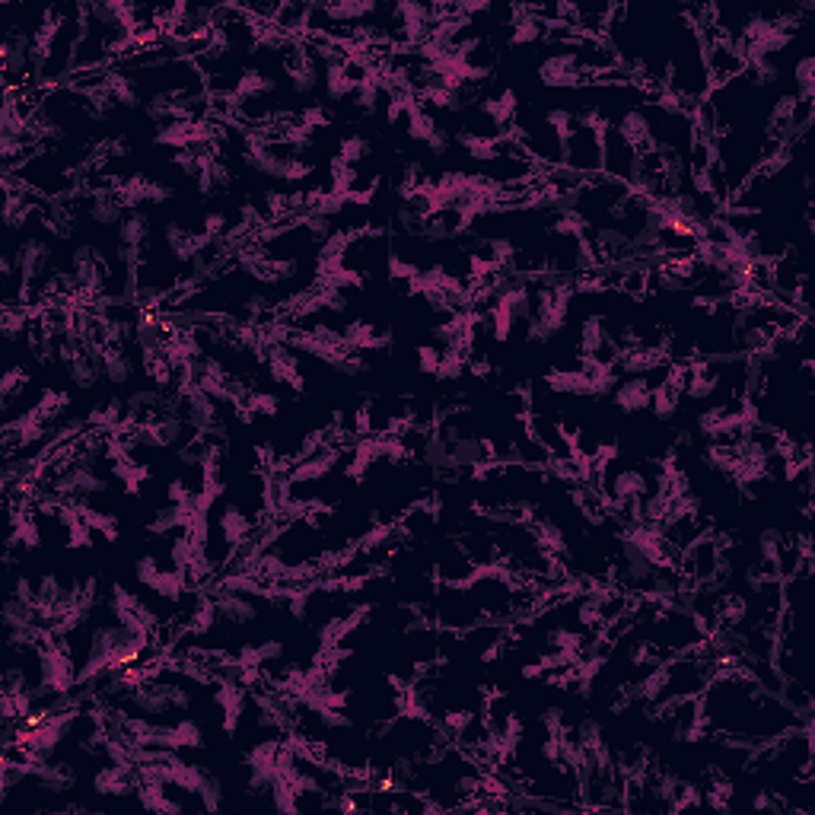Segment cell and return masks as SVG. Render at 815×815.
<instances>
[{
	"label": "cell",
	"mask_w": 815,
	"mask_h": 815,
	"mask_svg": "<svg viewBox=\"0 0 815 815\" xmlns=\"http://www.w3.org/2000/svg\"><path fill=\"white\" fill-rule=\"evenodd\" d=\"M211 599L217 605L220 624L223 628H233V631L252 628L258 618L277 605V596L265 593V589H255L249 583H227V586H220Z\"/></svg>",
	"instance_id": "cell-1"
},
{
	"label": "cell",
	"mask_w": 815,
	"mask_h": 815,
	"mask_svg": "<svg viewBox=\"0 0 815 815\" xmlns=\"http://www.w3.org/2000/svg\"><path fill=\"white\" fill-rule=\"evenodd\" d=\"M535 80H539L545 90H580V86H586L589 74L577 61L574 42L548 45V51H542V58L535 61Z\"/></svg>",
	"instance_id": "cell-2"
},
{
	"label": "cell",
	"mask_w": 815,
	"mask_h": 815,
	"mask_svg": "<svg viewBox=\"0 0 815 815\" xmlns=\"http://www.w3.org/2000/svg\"><path fill=\"white\" fill-rule=\"evenodd\" d=\"M564 166L586 179L602 176V134L574 125L564 134Z\"/></svg>",
	"instance_id": "cell-3"
},
{
	"label": "cell",
	"mask_w": 815,
	"mask_h": 815,
	"mask_svg": "<svg viewBox=\"0 0 815 815\" xmlns=\"http://www.w3.org/2000/svg\"><path fill=\"white\" fill-rule=\"evenodd\" d=\"M637 163H640V150L615 125L605 128L602 131V176L618 179L624 185H634Z\"/></svg>",
	"instance_id": "cell-4"
},
{
	"label": "cell",
	"mask_w": 815,
	"mask_h": 815,
	"mask_svg": "<svg viewBox=\"0 0 815 815\" xmlns=\"http://www.w3.org/2000/svg\"><path fill=\"white\" fill-rule=\"evenodd\" d=\"M172 411L179 414V418L192 427L195 433H211V430H223L220 424V411L217 405L207 398L195 383H188L185 389H179L172 395Z\"/></svg>",
	"instance_id": "cell-5"
},
{
	"label": "cell",
	"mask_w": 815,
	"mask_h": 815,
	"mask_svg": "<svg viewBox=\"0 0 815 815\" xmlns=\"http://www.w3.org/2000/svg\"><path fill=\"white\" fill-rule=\"evenodd\" d=\"M74 211L86 217L93 230H118L121 220H125L128 207L125 201L118 198V188H106V192H83L80 195V204L74 198Z\"/></svg>",
	"instance_id": "cell-6"
},
{
	"label": "cell",
	"mask_w": 815,
	"mask_h": 815,
	"mask_svg": "<svg viewBox=\"0 0 815 815\" xmlns=\"http://www.w3.org/2000/svg\"><path fill=\"white\" fill-rule=\"evenodd\" d=\"M478 564L472 561V554L462 548L459 539H449L440 551L437 558H433V567H430V577L443 583V586H468L478 574Z\"/></svg>",
	"instance_id": "cell-7"
},
{
	"label": "cell",
	"mask_w": 815,
	"mask_h": 815,
	"mask_svg": "<svg viewBox=\"0 0 815 815\" xmlns=\"http://www.w3.org/2000/svg\"><path fill=\"white\" fill-rule=\"evenodd\" d=\"M214 526L227 535L230 542L236 545H246L252 542V535L258 529V513H252V507H246L242 500H214Z\"/></svg>",
	"instance_id": "cell-8"
},
{
	"label": "cell",
	"mask_w": 815,
	"mask_h": 815,
	"mask_svg": "<svg viewBox=\"0 0 815 815\" xmlns=\"http://www.w3.org/2000/svg\"><path fill=\"white\" fill-rule=\"evenodd\" d=\"M147 430H150V437H153V443H156L160 453H185V449L198 440V433L188 427L176 411H172V405L156 421H150Z\"/></svg>",
	"instance_id": "cell-9"
},
{
	"label": "cell",
	"mask_w": 815,
	"mask_h": 815,
	"mask_svg": "<svg viewBox=\"0 0 815 815\" xmlns=\"http://www.w3.org/2000/svg\"><path fill=\"white\" fill-rule=\"evenodd\" d=\"M192 523V500H163L160 507H153L147 516V532L153 539H176Z\"/></svg>",
	"instance_id": "cell-10"
},
{
	"label": "cell",
	"mask_w": 815,
	"mask_h": 815,
	"mask_svg": "<svg viewBox=\"0 0 815 815\" xmlns=\"http://www.w3.org/2000/svg\"><path fill=\"white\" fill-rule=\"evenodd\" d=\"M507 45L510 48H529V45H545L548 23L529 10V4H513L507 7Z\"/></svg>",
	"instance_id": "cell-11"
},
{
	"label": "cell",
	"mask_w": 815,
	"mask_h": 815,
	"mask_svg": "<svg viewBox=\"0 0 815 815\" xmlns=\"http://www.w3.org/2000/svg\"><path fill=\"white\" fill-rule=\"evenodd\" d=\"M701 48H704V67H707L710 86H726L745 74V58H739L723 39L701 45Z\"/></svg>",
	"instance_id": "cell-12"
},
{
	"label": "cell",
	"mask_w": 815,
	"mask_h": 815,
	"mask_svg": "<svg viewBox=\"0 0 815 815\" xmlns=\"http://www.w3.org/2000/svg\"><path fill=\"white\" fill-rule=\"evenodd\" d=\"M102 360H106V354H102V351H90V348H80L74 354H67L61 360L67 383H71L77 392L96 389L102 383Z\"/></svg>",
	"instance_id": "cell-13"
},
{
	"label": "cell",
	"mask_w": 815,
	"mask_h": 815,
	"mask_svg": "<svg viewBox=\"0 0 815 815\" xmlns=\"http://www.w3.org/2000/svg\"><path fill=\"white\" fill-rule=\"evenodd\" d=\"M609 405L621 414H644L653 405V389L647 386L644 376H618Z\"/></svg>",
	"instance_id": "cell-14"
},
{
	"label": "cell",
	"mask_w": 815,
	"mask_h": 815,
	"mask_svg": "<svg viewBox=\"0 0 815 815\" xmlns=\"http://www.w3.org/2000/svg\"><path fill=\"white\" fill-rule=\"evenodd\" d=\"M790 545V535L777 526H765L758 535H755V564L765 570L768 577L777 574V564L784 558V551Z\"/></svg>",
	"instance_id": "cell-15"
},
{
	"label": "cell",
	"mask_w": 815,
	"mask_h": 815,
	"mask_svg": "<svg viewBox=\"0 0 815 815\" xmlns=\"http://www.w3.org/2000/svg\"><path fill=\"white\" fill-rule=\"evenodd\" d=\"M660 176L666 185V198L688 195L695 188V172H691L688 156L682 153H660Z\"/></svg>",
	"instance_id": "cell-16"
},
{
	"label": "cell",
	"mask_w": 815,
	"mask_h": 815,
	"mask_svg": "<svg viewBox=\"0 0 815 815\" xmlns=\"http://www.w3.org/2000/svg\"><path fill=\"white\" fill-rule=\"evenodd\" d=\"M134 376H137V357L121 348V344L109 348L106 360H102V379L115 389H125L128 383H134Z\"/></svg>",
	"instance_id": "cell-17"
},
{
	"label": "cell",
	"mask_w": 815,
	"mask_h": 815,
	"mask_svg": "<svg viewBox=\"0 0 815 815\" xmlns=\"http://www.w3.org/2000/svg\"><path fill=\"white\" fill-rule=\"evenodd\" d=\"M440 115H433L430 109H424L418 99L411 102V109H408V125H405V137H408V144L414 147H427L433 141V134L440 131Z\"/></svg>",
	"instance_id": "cell-18"
},
{
	"label": "cell",
	"mask_w": 815,
	"mask_h": 815,
	"mask_svg": "<svg viewBox=\"0 0 815 815\" xmlns=\"http://www.w3.org/2000/svg\"><path fill=\"white\" fill-rule=\"evenodd\" d=\"M354 93H357V83L344 71V61L328 64L322 77V96L332 102V106H341V102H351Z\"/></svg>",
	"instance_id": "cell-19"
},
{
	"label": "cell",
	"mask_w": 815,
	"mask_h": 815,
	"mask_svg": "<svg viewBox=\"0 0 815 815\" xmlns=\"http://www.w3.org/2000/svg\"><path fill=\"white\" fill-rule=\"evenodd\" d=\"M790 86H793L790 96L796 102H809V106H812V99H815V55H812V51H803V55L793 61Z\"/></svg>",
	"instance_id": "cell-20"
},
{
	"label": "cell",
	"mask_w": 815,
	"mask_h": 815,
	"mask_svg": "<svg viewBox=\"0 0 815 815\" xmlns=\"http://www.w3.org/2000/svg\"><path fill=\"white\" fill-rule=\"evenodd\" d=\"M373 156V144L367 141V137L363 134H344L341 141H338V147H335V156L332 160H338V163H344V166H354V169H360L363 163H367Z\"/></svg>",
	"instance_id": "cell-21"
},
{
	"label": "cell",
	"mask_w": 815,
	"mask_h": 815,
	"mask_svg": "<svg viewBox=\"0 0 815 815\" xmlns=\"http://www.w3.org/2000/svg\"><path fill=\"white\" fill-rule=\"evenodd\" d=\"M265 800H268L271 809L284 812V815H297V812H303V809H300V790L293 787V784H287L284 777L277 780V784L265 793Z\"/></svg>",
	"instance_id": "cell-22"
},
{
	"label": "cell",
	"mask_w": 815,
	"mask_h": 815,
	"mask_svg": "<svg viewBox=\"0 0 815 815\" xmlns=\"http://www.w3.org/2000/svg\"><path fill=\"white\" fill-rule=\"evenodd\" d=\"M198 809L201 812H220L223 806H227V787H223V780L211 771L207 774V780L201 784V790H198Z\"/></svg>",
	"instance_id": "cell-23"
},
{
	"label": "cell",
	"mask_w": 815,
	"mask_h": 815,
	"mask_svg": "<svg viewBox=\"0 0 815 815\" xmlns=\"http://www.w3.org/2000/svg\"><path fill=\"white\" fill-rule=\"evenodd\" d=\"M468 376V357H465V351H446L443 357H440V367H437V383H459V379H465Z\"/></svg>",
	"instance_id": "cell-24"
},
{
	"label": "cell",
	"mask_w": 815,
	"mask_h": 815,
	"mask_svg": "<svg viewBox=\"0 0 815 815\" xmlns=\"http://www.w3.org/2000/svg\"><path fill=\"white\" fill-rule=\"evenodd\" d=\"M246 411L255 414V418H274L277 411H281V395L277 389H255L246 395Z\"/></svg>",
	"instance_id": "cell-25"
},
{
	"label": "cell",
	"mask_w": 815,
	"mask_h": 815,
	"mask_svg": "<svg viewBox=\"0 0 815 815\" xmlns=\"http://www.w3.org/2000/svg\"><path fill=\"white\" fill-rule=\"evenodd\" d=\"M542 736H567V710L564 707H545L539 720H535Z\"/></svg>",
	"instance_id": "cell-26"
},
{
	"label": "cell",
	"mask_w": 815,
	"mask_h": 815,
	"mask_svg": "<svg viewBox=\"0 0 815 815\" xmlns=\"http://www.w3.org/2000/svg\"><path fill=\"white\" fill-rule=\"evenodd\" d=\"M745 806L755 809V812H771V815H784V812H787V803L780 800V796H777L774 790H768V787L755 790V793L749 796V800H745Z\"/></svg>",
	"instance_id": "cell-27"
},
{
	"label": "cell",
	"mask_w": 815,
	"mask_h": 815,
	"mask_svg": "<svg viewBox=\"0 0 815 815\" xmlns=\"http://www.w3.org/2000/svg\"><path fill=\"white\" fill-rule=\"evenodd\" d=\"M179 198V188L163 179H147V207H166Z\"/></svg>",
	"instance_id": "cell-28"
},
{
	"label": "cell",
	"mask_w": 815,
	"mask_h": 815,
	"mask_svg": "<svg viewBox=\"0 0 815 815\" xmlns=\"http://www.w3.org/2000/svg\"><path fill=\"white\" fill-rule=\"evenodd\" d=\"M440 357L443 354L433 348V344H418V348H414V370H418V376H437Z\"/></svg>",
	"instance_id": "cell-29"
}]
</instances>
